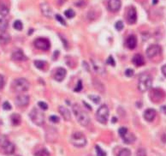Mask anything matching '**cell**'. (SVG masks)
Returning <instances> with one entry per match:
<instances>
[{
    "mask_svg": "<svg viewBox=\"0 0 166 156\" xmlns=\"http://www.w3.org/2000/svg\"><path fill=\"white\" fill-rule=\"evenodd\" d=\"M149 96L151 98V100L155 103H158L163 100L165 97V93L160 88H153L150 91Z\"/></svg>",
    "mask_w": 166,
    "mask_h": 156,
    "instance_id": "ba28073f",
    "label": "cell"
},
{
    "mask_svg": "<svg viewBox=\"0 0 166 156\" xmlns=\"http://www.w3.org/2000/svg\"><path fill=\"white\" fill-rule=\"evenodd\" d=\"M97 119L101 124H106L109 118V109L106 105L101 106L97 112Z\"/></svg>",
    "mask_w": 166,
    "mask_h": 156,
    "instance_id": "52a82bcc",
    "label": "cell"
},
{
    "mask_svg": "<svg viewBox=\"0 0 166 156\" xmlns=\"http://www.w3.org/2000/svg\"><path fill=\"white\" fill-rule=\"evenodd\" d=\"M153 79L148 74H141L139 77L138 82V88L141 92L145 93L152 88Z\"/></svg>",
    "mask_w": 166,
    "mask_h": 156,
    "instance_id": "7a4b0ae2",
    "label": "cell"
},
{
    "mask_svg": "<svg viewBox=\"0 0 166 156\" xmlns=\"http://www.w3.org/2000/svg\"><path fill=\"white\" fill-rule=\"evenodd\" d=\"M11 119L12 124L13 125H19L21 124V121H22V119H21V116L19 114H16V113H14L12 114L11 117Z\"/></svg>",
    "mask_w": 166,
    "mask_h": 156,
    "instance_id": "d4e9b609",
    "label": "cell"
},
{
    "mask_svg": "<svg viewBox=\"0 0 166 156\" xmlns=\"http://www.w3.org/2000/svg\"><path fill=\"white\" fill-rule=\"evenodd\" d=\"M58 111H59L60 114L62 115V117L64 119L67 120V121L71 119V113H70V110L68 108H66L65 107H63V106H60L58 107Z\"/></svg>",
    "mask_w": 166,
    "mask_h": 156,
    "instance_id": "e0dca14e",
    "label": "cell"
},
{
    "mask_svg": "<svg viewBox=\"0 0 166 156\" xmlns=\"http://www.w3.org/2000/svg\"><path fill=\"white\" fill-rule=\"evenodd\" d=\"M89 98L91 100H93L95 104H98L100 102V98L97 95H89Z\"/></svg>",
    "mask_w": 166,
    "mask_h": 156,
    "instance_id": "836d02e7",
    "label": "cell"
},
{
    "mask_svg": "<svg viewBox=\"0 0 166 156\" xmlns=\"http://www.w3.org/2000/svg\"><path fill=\"white\" fill-rule=\"evenodd\" d=\"M8 28V21L4 18H0V31L5 32V30Z\"/></svg>",
    "mask_w": 166,
    "mask_h": 156,
    "instance_id": "484cf974",
    "label": "cell"
},
{
    "mask_svg": "<svg viewBox=\"0 0 166 156\" xmlns=\"http://www.w3.org/2000/svg\"><path fill=\"white\" fill-rule=\"evenodd\" d=\"M96 152H97V156H106V153L99 147V146H96Z\"/></svg>",
    "mask_w": 166,
    "mask_h": 156,
    "instance_id": "4dcf8cb0",
    "label": "cell"
},
{
    "mask_svg": "<svg viewBox=\"0 0 166 156\" xmlns=\"http://www.w3.org/2000/svg\"><path fill=\"white\" fill-rule=\"evenodd\" d=\"M36 156H50V153L47 149H41L35 154Z\"/></svg>",
    "mask_w": 166,
    "mask_h": 156,
    "instance_id": "f546056e",
    "label": "cell"
},
{
    "mask_svg": "<svg viewBox=\"0 0 166 156\" xmlns=\"http://www.w3.org/2000/svg\"><path fill=\"white\" fill-rule=\"evenodd\" d=\"M126 45L131 50L134 49L137 46V38L134 35L129 36V38L127 39V41H126Z\"/></svg>",
    "mask_w": 166,
    "mask_h": 156,
    "instance_id": "ffe728a7",
    "label": "cell"
},
{
    "mask_svg": "<svg viewBox=\"0 0 166 156\" xmlns=\"http://www.w3.org/2000/svg\"><path fill=\"white\" fill-rule=\"evenodd\" d=\"M0 151L6 155H11L15 152V146L11 143L6 136L0 137Z\"/></svg>",
    "mask_w": 166,
    "mask_h": 156,
    "instance_id": "3957f363",
    "label": "cell"
},
{
    "mask_svg": "<svg viewBox=\"0 0 166 156\" xmlns=\"http://www.w3.org/2000/svg\"><path fill=\"white\" fill-rule=\"evenodd\" d=\"M50 120L52 122V123H58L59 122V118L58 116H55V115H52L50 117Z\"/></svg>",
    "mask_w": 166,
    "mask_h": 156,
    "instance_id": "7bdbcfd3",
    "label": "cell"
},
{
    "mask_svg": "<svg viewBox=\"0 0 166 156\" xmlns=\"http://www.w3.org/2000/svg\"><path fill=\"white\" fill-rule=\"evenodd\" d=\"M9 11H10V9L7 4L3 1H0V16H5L9 14Z\"/></svg>",
    "mask_w": 166,
    "mask_h": 156,
    "instance_id": "7402d4cb",
    "label": "cell"
},
{
    "mask_svg": "<svg viewBox=\"0 0 166 156\" xmlns=\"http://www.w3.org/2000/svg\"><path fill=\"white\" fill-rule=\"evenodd\" d=\"M56 20L57 21H58L60 23L62 24V25H64V26H66V22L64 21V19L60 16V15H56Z\"/></svg>",
    "mask_w": 166,
    "mask_h": 156,
    "instance_id": "8d00e7d4",
    "label": "cell"
},
{
    "mask_svg": "<svg viewBox=\"0 0 166 156\" xmlns=\"http://www.w3.org/2000/svg\"><path fill=\"white\" fill-rule=\"evenodd\" d=\"M66 76V71L63 68H58L54 75V78L58 82H62Z\"/></svg>",
    "mask_w": 166,
    "mask_h": 156,
    "instance_id": "d6986e66",
    "label": "cell"
},
{
    "mask_svg": "<svg viewBox=\"0 0 166 156\" xmlns=\"http://www.w3.org/2000/svg\"><path fill=\"white\" fill-rule=\"evenodd\" d=\"M116 121H117V119H116V118H113V123H115Z\"/></svg>",
    "mask_w": 166,
    "mask_h": 156,
    "instance_id": "c3c4849f",
    "label": "cell"
},
{
    "mask_svg": "<svg viewBox=\"0 0 166 156\" xmlns=\"http://www.w3.org/2000/svg\"><path fill=\"white\" fill-rule=\"evenodd\" d=\"M11 41V36L7 33L4 32L0 35V44L2 45H6Z\"/></svg>",
    "mask_w": 166,
    "mask_h": 156,
    "instance_id": "603a6c76",
    "label": "cell"
},
{
    "mask_svg": "<svg viewBox=\"0 0 166 156\" xmlns=\"http://www.w3.org/2000/svg\"><path fill=\"white\" fill-rule=\"evenodd\" d=\"M3 108H4V110H6V111H9V110L11 109V104H10L9 102L5 101V102L3 104Z\"/></svg>",
    "mask_w": 166,
    "mask_h": 156,
    "instance_id": "b9f144b4",
    "label": "cell"
},
{
    "mask_svg": "<svg viewBox=\"0 0 166 156\" xmlns=\"http://www.w3.org/2000/svg\"><path fill=\"white\" fill-rule=\"evenodd\" d=\"M29 117H30L31 120L34 122V124H35L36 125L41 126L45 123V116H44L43 112H40L39 110H38L37 108H34L31 111Z\"/></svg>",
    "mask_w": 166,
    "mask_h": 156,
    "instance_id": "8992f818",
    "label": "cell"
},
{
    "mask_svg": "<svg viewBox=\"0 0 166 156\" xmlns=\"http://www.w3.org/2000/svg\"><path fill=\"white\" fill-rule=\"evenodd\" d=\"M134 70H132V69H128V70L125 71V75H126L128 77H131V76H134Z\"/></svg>",
    "mask_w": 166,
    "mask_h": 156,
    "instance_id": "60d3db41",
    "label": "cell"
},
{
    "mask_svg": "<svg viewBox=\"0 0 166 156\" xmlns=\"http://www.w3.org/2000/svg\"><path fill=\"white\" fill-rule=\"evenodd\" d=\"M118 133L121 137H123V136L128 133V129H127V128H124V127H122V128H120L118 130Z\"/></svg>",
    "mask_w": 166,
    "mask_h": 156,
    "instance_id": "d6a6232c",
    "label": "cell"
},
{
    "mask_svg": "<svg viewBox=\"0 0 166 156\" xmlns=\"http://www.w3.org/2000/svg\"><path fill=\"white\" fill-rule=\"evenodd\" d=\"M107 64H110V65H112V66H115V65H116L115 60H114V59H113L111 56H110V57L108 58V59H107Z\"/></svg>",
    "mask_w": 166,
    "mask_h": 156,
    "instance_id": "ab89813d",
    "label": "cell"
},
{
    "mask_svg": "<svg viewBox=\"0 0 166 156\" xmlns=\"http://www.w3.org/2000/svg\"><path fill=\"white\" fill-rule=\"evenodd\" d=\"M132 62L136 66H142V65H144V64H145V59H144V58L142 57V55H141V54H135L133 57Z\"/></svg>",
    "mask_w": 166,
    "mask_h": 156,
    "instance_id": "44dd1931",
    "label": "cell"
},
{
    "mask_svg": "<svg viewBox=\"0 0 166 156\" xmlns=\"http://www.w3.org/2000/svg\"><path fill=\"white\" fill-rule=\"evenodd\" d=\"M72 111L76 118L77 121L79 122V124L82 126H87L89 122H90V119L87 115V113L86 112H84L81 107H79L77 104H75L72 107Z\"/></svg>",
    "mask_w": 166,
    "mask_h": 156,
    "instance_id": "6da1fadb",
    "label": "cell"
},
{
    "mask_svg": "<svg viewBox=\"0 0 166 156\" xmlns=\"http://www.w3.org/2000/svg\"><path fill=\"white\" fill-rule=\"evenodd\" d=\"M82 89V81H79L78 83L76 84V87L75 88V92H80Z\"/></svg>",
    "mask_w": 166,
    "mask_h": 156,
    "instance_id": "74e56055",
    "label": "cell"
},
{
    "mask_svg": "<svg viewBox=\"0 0 166 156\" xmlns=\"http://www.w3.org/2000/svg\"><path fill=\"white\" fill-rule=\"evenodd\" d=\"M92 61V64H93V66L94 68V70L98 73L101 74V75H104L106 73V68H105V65L103 64V62L101 60L97 59H91Z\"/></svg>",
    "mask_w": 166,
    "mask_h": 156,
    "instance_id": "30bf717a",
    "label": "cell"
},
{
    "mask_svg": "<svg viewBox=\"0 0 166 156\" xmlns=\"http://www.w3.org/2000/svg\"><path fill=\"white\" fill-rule=\"evenodd\" d=\"M161 52V47L158 45H152L146 49V56L149 59H152L158 55Z\"/></svg>",
    "mask_w": 166,
    "mask_h": 156,
    "instance_id": "8fae6325",
    "label": "cell"
},
{
    "mask_svg": "<svg viewBox=\"0 0 166 156\" xmlns=\"http://www.w3.org/2000/svg\"><path fill=\"white\" fill-rule=\"evenodd\" d=\"M12 87H13V88H14L15 91H17V92H25V91L28 90V88L30 87V83L25 78H18V79H15L13 82Z\"/></svg>",
    "mask_w": 166,
    "mask_h": 156,
    "instance_id": "277c9868",
    "label": "cell"
},
{
    "mask_svg": "<svg viewBox=\"0 0 166 156\" xmlns=\"http://www.w3.org/2000/svg\"><path fill=\"white\" fill-rule=\"evenodd\" d=\"M127 21L129 24H134L137 21V12L135 8L130 7L127 12Z\"/></svg>",
    "mask_w": 166,
    "mask_h": 156,
    "instance_id": "7c38bea8",
    "label": "cell"
},
{
    "mask_svg": "<svg viewBox=\"0 0 166 156\" xmlns=\"http://www.w3.org/2000/svg\"><path fill=\"white\" fill-rule=\"evenodd\" d=\"M64 15H65V16L67 18H73L75 16V11L73 10L70 9V10H67V11H64Z\"/></svg>",
    "mask_w": 166,
    "mask_h": 156,
    "instance_id": "1f68e13d",
    "label": "cell"
},
{
    "mask_svg": "<svg viewBox=\"0 0 166 156\" xmlns=\"http://www.w3.org/2000/svg\"><path fill=\"white\" fill-rule=\"evenodd\" d=\"M118 156H131V152L128 148H123L119 152Z\"/></svg>",
    "mask_w": 166,
    "mask_h": 156,
    "instance_id": "f1b7e54d",
    "label": "cell"
},
{
    "mask_svg": "<svg viewBox=\"0 0 166 156\" xmlns=\"http://www.w3.org/2000/svg\"><path fill=\"white\" fill-rule=\"evenodd\" d=\"M136 156H146V151L144 148H139L137 151Z\"/></svg>",
    "mask_w": 166,
    "mask_h": 156,
    "instance_id": "d590c367",
    "label": "cell"
},
{
    "mask_svg": "<svg viewBox=\"0 0 166 156\" xmlns=\"http://www.w3.org/2000/svg\"><path fill=\"white\" fill-rule=\"evenodd\" d=\"M70 141H71V143L77 148H82L87 144V138L82 132L73 133Z\"/></svg>",
    "mask_w": 166,
    "mask_h": 156,
    "instance_id": "5b68a950",
    "label": "cell"
},
{
    "mask_svg": "<svg viewBox=\"0 0 166 156\" xmlns=\"http://www.w3.org/2000/svg\"><path fill=\"white\" fill-rule=\"evenodd\" d=\"M157 3H158V0H153V4H157Z\"/></svg>",
    "mask_w": 166,
    "mask_h": 156,
    "instance_id": "7dc6e473",
    "label": "cell"
},
{
    "mask_svg": "<svg viewBox=\"0 0 166 156\" xmlns=\"http://www.w3.org/2000/svg\"><path fill=\"white\" fill-rule=\"evenodd\" d=\"M161 110L163 111V112H164V113H165L166 114V106H163V107H161Z\"/></svg>",
    "mask_w": 166,
    "mask_h": 156,
    "instance_id": "bcb514c9",
    "label": "cell"
},
{
    "mask_svg": "<svg viewBox=\"0 0 166 156\" xmlns=\"http://www.w3.org/2000/svg\"><path fill=\"white\" fill-rule=\"evenodd\" d=\"M122 3L120 0H109L108 2V9L112 12L118 11L121 8Z\"/></svg>",
    "mask_w": 166,
    "mask_h": 156,
    "instance_id": "5bb4252c",
    "label": "cell"
},
{
    "mask_svg": "<svg viewBox=\"0 0 166 156\" xmlns=\"http://www.w3.org/2000/svg\"><path fill=\"white\" fill-rule=\"evenodd\" d=\"M38 105H39V107L41 108L42 110H47L48 106L46 103H45V102H43V101H39V102L38 103Z\"/></svg>",
    "mask_w": 166,
    "mask_h": 156,
    "instance_id": "f35d334b",
    "label": "cell"
},
{
    "mask_svg": "<svg viewBox=\"0 0 166 156\" xmlns=\"http://www.w3.org/2000/svg\"><path fill=\"white\" fill-rule=\"evenodd\" d=\"M156 117V111L153 109H147L144 112V118L148 122H152Z\"/></svg>",
    "mask_w": 166,
    "mask_h": 156,
    "instance_id": "ac0fdd59",
    "label": "cell"
},
{
    "mask_svg": "<svg viewBox=\"0 0 166 156\" xmlns=\"http://www.w3.org/2000/svg\"><path fill=\"white\" fill-rule=\"evenodd\" d=\"M162 72H163L164 76H166V64H165V65H164V66L162 67Z\"/></svg>",
    "mask_w": 166,
    "mask_h": 156,
    "instance_id": "f6af8a7d",
    "label": "cell"
},
{
    "mask_svg": "<svg viewBox=\"0 0 166 156\" xmlns=\"http://www.w3.org/2000/svg\"><path fill=\"white\" fill-rule=\"evenodd\" d=\"M34 47L37 49H39V50L47 51L51 47V44H50V41L47 39L39 38V39L34 40Z\"/></svg>",
    "mask_w": 166,
    "mask_h": 156,
    "instance_id": "9c48e42d",
    "label": "cell"
},
{
    "mask_svg": "<svg viewBox=\"0 0 166 156\" xmlns=\"http://www.w3.org/2000/svg\"><path fill=\"white\" fill-rule=\"evenodd\" d=\"M123 27H124V25H123V23H122V21L117 22V23L115 25V28H116L117 30H118V31H121V30L123 28Z\"/></svg>",
    "mask_w": 166,
    "mask_h": 156,
    "instance_id": "e575fe53",
    "label": "cell"
},
{
    "mask_svg": "<svg viewBox=\"0 0 166 156\" xmlns=\"http://www.w3.org/2000/svg\"><path fill=\"white\" fill-rule=\"evenodd\" d=\"M12 59L15 61H26L27 59L22 50H15L11 55Z\"/></svg>",
    "mask_w": 166,
    "mask_h": 156,
    "instance_id": "9a60e30c",
    "label": "cell"
},
{
    "mask_svg": "<svg viewBox=\"0 0 166 156\" xmlns=\"http://www.w3.org/2000/svg\"><path fill=\"white\" fill-rule=\"evenodd\" d=\"M4 78L2 75H0V90L4 88Z\"/></svg>",
    "mask_w": 166,
    "mask_h": 156,
    "instance_id": "ee69618b",
    "label": "cell"
},
{
    "mask_svg": "<svg viewBox=\"0 0 166 156\" xmlns=\"http://www.w3.org/2000/svg\"><path fill=\"white\" fill-rule=\"evenodd\" d=\"M15 102L20 107H26L29 103V96L26 95H20L16 96Z\"/></svg>",
    "mask_w": 166,
    "mask_h": 156,
    "instance_id": "4fadbf2b",
    "label": "cell"
},
{
    "mask_svg": "<svg viewBox=\"0 0 166 156\" xmlns=\"http://www.w3.org/2000/svg\"><path fill=\"white\" fill-rule=\"evenodd\" d=\"M122 139H123V142L125 143H128V144H130V143H133L134 141H135V136L132 134V133H127L123 137H122Z\"/></svg>",
    "mask_w": 166,
    "mask_h": 156,
    "instance_id": "cb8c5ba5",
    "label": "cell"
},
{
    "mask_svg": "<svg viewBox=\"0 0 166 156\" xmlns=\"http://www.w3.org/2000/svg\"><path fill=\"white\" fill-rule=\"evenodd\" d=\"M34 64H35V66L38 69L43 70L45 65L46 64V63L44 62V61H41V60H36V61H34Z\"/></svg>",
    "mask_w": 166,
    "mask_h": 156,
    "instance_id": "4316f807",
    "label": "cell"
},
{
    "mask_svg": "<svg viewBox=\"0 0 166 156\" xmlns=\"http://www.w3.org/2000/svg\"><path fill=\"white\" fill-rule=\"evenodd\" d=\"M13 27H14L15 29H16V30H18V31H21V30L23 29V25L21 21L17 20V21H15V22L14 23Z\"/></svg>",
    "mask_w": 166,
    "mask_h": 156,
    "instance_id": "83f0119b",
    "label": "cell"
},
{
    "mask_svg": "<svg viewBox=\"0 0 166 156\" xmlns=\"http://www.w3.org/2000/svg\"><path fill=\"white\" fill-rule=\"evenodd\" d=\"M40 9H41V11L42 14L46 16V17H51L52 16V10L51 8L50 7V5L48 4L47 3L44 2L40 4Z\"/></svg>",
    "mask_w": 166,
    "mask_h": 156,
    "instance_id": "2e32d148",
    "label": "cell"
}]
</instances>
